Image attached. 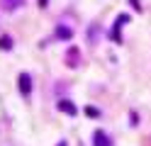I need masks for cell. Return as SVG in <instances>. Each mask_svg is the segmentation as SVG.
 Returning <instances> with one entry per match:
<instances>
[{
  "instance_id": "obj_1",
  "label": "cell",
  "mask_w": 151,
  "mask_h": 146,
  "mask_svg": "<svg viewBox=\"0 0 151 146\" xmlns=\"http://www.w3.org/2000/svg\"><path fill=\"white\" fill-rule=\"evenodd\" d=\"M93 146H112V139L102 129H95L93 132Z\"/></svg>"
},
{
  "instance_id": "obj_2",
  "label": "cell",
  "mask_w": 151,
  "mask_h": 146,
  "mask_svg": "<svg viewBox=\"0 0 151 146\" xmlns=\"http://www.w3.org/2000/svg\"><path fill=\"white\" fill-rule=\"evenodd\" d=\"M20 93L22 95L32 93V78H29V73H20Z\"/></svg>"
},
{
  "instance_id": "obj_3",
  "label": "cell",
  "mask_w": 151,
  "mask_h": 146,
  "mask_svg": "<svg viewBox=\"0 0 151 146\" xmlns=\"http://www.w3.org/2000/svg\"><path fill=\"white\" fill-rule=\"evenodd\" d=\"M124 22H129V17H127V15H119V17H117V22H115V27H112V39H115V42H122L119 29H122V24H124Z\"/></svg>"
},
{
  "instance_id": "obj_4",
  "label": "cell",
  "mask_w": 151,
  "mask_h": 146,
  "mask_svg": "<svg viewBox=\"0 0 151 146\" xmlns=\"http://www.w3.org/2000/svg\"><path fill=\"white\" fill-rule=\"evenodd\" d=\"M59 110H61V112H66V114H71V117L78 112V110H76V105H73L71 100H61V102H59Z\"/></svg>"
},
{
  "instance_id": "obj_5",
  "label": "cell",
  "mask_w": 151,
  "mask_h": 146,
  "mask_svg": "<svg viewBox=\"0 0 151 146\" xmlns=\"http://www.w3.org/2000/svg\"><path fill=\"white\" fill-rule=\"evenodd\" d=\"M56 37H59V39H71V37H73V29L59 24V27H56Z\"/></svg>"
},
{
  "instance_id": "obj_6",
  "label": "cell",
  "mask_w": 151,
  "mask_h": 146,
  "mask_svg": "<svg viewBox=\"0 0 151 146\" xmlns=\"http://www.w3.org/2000/svg\"><path fill=\"white\" fill-rule=\"evenodd\" d=\"M0 49H3V51H10V49H12V37H10V34H3V37H0Z\"/></svg>"
},
{
  "instance_id": "obj_7",
  "label": "cell",
  "mask_w": 151,
  "mask_h": 146,
  "mask_svg": "<svg viewBox=\"0 0 151 146\" xmlns=\"http://www.w3.org/2000/svg\"><path fill=\"white\" fill-rule=\"evenodd\" d=\"M22 5H24V0H3V7L5 10H17Z\"/></svg>"
},
{
  "instance_id": "obj_8",
  "label": "cell",
  "mask_w": 151,
  "mask_h": 146,
  "mask_svg": "<svg viewBox=\"0 0 151 146\" xmlns=\"http://www.w3.org/2000/svg\"><path fill=\"white\" fill-rule=\"evenodd\" d=\"M86 114H88V117H98L100 112H98V107H90V105H88V107H86Z\"/></svg>"
},
{
  "instance_id": "obj_9",
  "label": "cell",
  "mask_w": 151,
  "mask_h": 146,
  "mask_svg": "<svg viewBox=\"0 0 151 146\" xmlns=\"http://www.w3.org/2000/svg\"><path fill=\"white\" fill-rule=\"evenodd\" d=\"M129 3H132V7H134L137 12H141V10H144V7H141V3H139V0H129Z\"/></svg>"
},
{
  "instance_id": "obj_10",
  "label": "cell",
  "mask_w": 151,
  "mask_h": 146,
  "mask_svg": "<svg viewBox=\"0 0 151 146\" xmlns=\"http://www.w3.org/2000/svg\"><path fill=\"white\" fill-rule=\"evenodd\" d=\"M46 3H49V0H39V5H42V7H46Z\"/></svg>"
},
{
  "instance_id": "obj_11",
  "label": "cell",
  "mask_w": 151,
  "mask_h": 146,
  "mask_svg": "<svg viewBox=\"0 0 151 146\" xmlns=\"http://www.w3.org/2000/svg\"><path fill=\"white\" fill-rule=\"evenodd\" d=\"M56 146H68V144H66V141H59V144H56Z\"/></svg>"
}]
</instances>
